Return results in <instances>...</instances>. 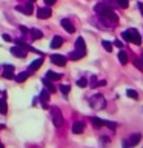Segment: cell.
Here are the masks:
<instances>
[{
  "label": "cell",
  "mask_w": 143,
  "mask_h": 148,
  "mask_svg": "<svg viewBox=\"0 0 143 148\" xmlns=\"http://www.w3.org/2000/svg\"><path fill=\"white\" fill-rule=\"evenodd\" d=\"M95 12L99 14L105 22H111V23L118 22V16L114 12V9L106 3H97L95 5Z\"/></svg>",
  "instance_id": "1"
},
{
  "label": "cell",
  "mask_w": 143,
  "mask_h": 148,
  "mask_svg": "<svg viewBox=\"0 0 143 148\" xmlns=\"http://www.w3.org/2000/svg\"><path fill=\"white\" fill-rule=\"evenodd\" d=\"M89 105L95 111H100V110H103L106 106V100H105V97L101 94H97V96H94V97H91V99H89Z\"/></svg>",
  "instance_id": "2"
},
{
  "label": "cell",
  "mask_w": 143,
  "mask_h": 148,
  "mask_svg": "<svg viewBox=\"0 0 143 148\" xmlns=\"http://www.w3.org/2000/svg\"><path fill=\"white\" fill-rule=\"evenodd\" d=\"M51 116H52V123L55 125V127H62V125L65 123L63 114L60 113V110L57 108V106H51Z\"/></svg>",
  "instance_id": "3"
},
{
  "label": "cell",
  "mask_w": 143,
  "mask_h": 148,
  "mask_svg": "<svg viewBox=\"0 0 143 148\" xmlns=\"http://www.w3.org/2000/svg\"><path fill=\"white\" fill-rule=\"evenodd\" d=\"M51 62L54 65H57V66H65L66 65V57L62 54H52L51 56Z\"/></svg>",
  "instance_id": "4"
},
{
  "label": "cell",
  "mask_w": 143,
  "mask_h": 148,
  "mask_svg": "<svg viewBox=\"0 0 143 148\" xmlns=\"http://www.w3.org/2000/svg\"><path fill=\"white\" fill-rule=\"evenodd\" d=\"M129 36H131V42L134 45H140L142 43V37H140V32H138L136 28H131V29H128Z\"/></svg>",
  "instance_id": "5"
},
{
  "label": "cell",
  "mask_w": 143,
  "mask_h": 148,
  "mask_svg": "<svg viewBox=\"0 0 143 148\" xmlns=\"http://www.w3.org/2000/svg\"><path fill=\"white\" fill-rule=\"evenodd\" d=\"M11 54L16 56V57L23 59V57H26V49L23 48V46H20V45H16V46L11 48Z\"/></svg>",
  "instance_id": "6"
},
{
  "label": "cell",
  "mask_w": 143,
  "mask_h": 148,
  "mask_svg": "<svg viewBox=\"0 0 143 148\" xmlns=\"http://www.w3.org/2000/svg\"><path fill=\"white\" fill-rule=\"evenodd\" d=\"M52 11H51V8H39V11H37V17L42 18V20H45V18H49Z\"/></svg>",
  "instance_id": "7"
},
{
  "label": "cell",
  "mask_w": 143,
  "mask_h": 148,
  "mask_svg": "<svg viewBox=\"0 0 143 148\" xmlns=\"http://www.w3.org/2000/svg\"><path fill=\"white\" fill-rule=\"evenodd\" d=\"M142 140V134L140 133H134V134H131L129 136V139H128V142H129V145L131 147H136V145H138V142Z\"/></svg>",
  "instance_id": "8"
},
{
  "label": "cell",
  "mask_w": 143,
  "mask_h": 148,
  "mask_svg": "<svg viewBox=\"0 0 143 148\" xmlns=\"http://www.w3.org/2000/svg\"><path fill=\"white\" fill-rule=\"evenodd\" d=\"M3 77L5 79H14V66L12 65H3Z\"/></svg>",
  "instance_id": "9"
},
{
  "label": "cell",
  "mask_w": 143,
  "mask_h": 148,
  "mask_svg": "<svg viewBox=\"0 0 143 148\" xmlns=\"http://www.w3.org/2000/svg\"><path fill=\"white\" fill-rule=\"evenodd\" d=\"M60 25H62L65 29H66L69 34H72L74 31H76V28H74V25L71 23V20H68V18H62V22H60Z\"/></svg>",
  "instance_id": "10"
},
{
  "label": "cell",
  "mask_w": 143,
  "mask_h": 148,
  "mask_svg": "<svg viewBox=\"0 0 143 148\" xmlns=\"http://www.w3.org/2000/svg\"><path fill=\"white\" fill-rule=\"evenodd\" d=\"M17 11H22L26 16H31L32 14V2H28L25 6H17Z\"/></svg>",
  "instance_id": "11"
},
{
  "label": "cell",
  "mask_w": 143,
  "mask_h": 148,
  "mask_svg": "<svg viewBox=\"0 0 143 148\" xmlns=\"http://www.w3.org/2000/svg\"><path fill=\"white\" fill-rule=\"evenodd\" d=\"M62 45H63V37H60V36H55L54 39L51 40V48H52V49H57Z\"/></svg>",
  "instance_id": "12"
},
{
  "label": "cell",
  "mask_w": 143,
  "mask_h": 148,
  "mask_svg": "<svg viewBox=\"0 0 143 148\" xmlns=\"http://www.w3.org/2000/svg\"><path fill=\"white\" fill-rule=\"evenodd\" d=\"M83 131H85V123L83 122H76L72 125V133L74 134H82Z\"/></svg>",
  "instance_id": "13"
},
{
  "label": "cell",
  "mask_w": 143,
  "mask_h": 148,
  "mask_svg": "<svg viewBox=\"0 0 143 148\" xmlns=\"http://www.w3.org/2000/svg\"><path fill=\"white\" fill-rule=\"evenodd\" d=\"M76 49L86 54V43H85V40H83L82 37H78V39L76 40Z\"/></svg>",
  "instance_id": "14"
},
{
  "label": "cell",
  "mask_w": 143,
  "mask_h": 148,
  "mask_svg": "<svg viewBox=\"0 0 143 148\" xmlns=\"http://www.w3.org/2000/svg\"><path fill=\"white\" fill-rule=\"evenodd\" d=\"M42 63H43V57L40 56V59H35L34 62L29 65V69H31V71H35V69H39L42 66Z\"/></svg>",
  "instance_id": "15"
},
{
  "label": "cell",
  "mask_w": 143,
  "mask_h": 148,
  "mask_svg": "<svg viewBox=\"0 0 143 148\" xmlns=\"http://www.w3.org/2000/svg\"><path fill=\"white\" fill-rule=\"evenodd\" d=\"M71 60H78V59H82V57H85V53H82V51H72V53H69V56H68Z\"/></svg>",
  "instance_id": "16"
},
{
  "label": "cell",
  "mask_w": 143,
  "mask_h": 148,
  "mask_svg": "<svg viewBox=\"0 0 143 148\" xmlns=\"http://www.w3.org/2000/svg\"><path fill=\"white\" fill-rule=\"evenodd\" d=\"M46 79H49V80H60L62 79V74H59V73H54V71H49L46 73Z\"/></svg>",
  "instance_id": "17"
},
{
  "label": "cell",
  "mask_w": 143,
  "mask_h": 148,
  "mask_svg": "<svg viewBox=\"0 0 143 148\" xmlns=\"http://www.w3.org/2000/svg\"><path fill=\"white\" fill-rule=\"evenodd\" d=\"M48 99H49V91H48V90H46V91H42V92H40V102L43 103L45 108H48V105H46Z\"/></svg>",
  "instance_id": "18"
},
{
  "label": "cell",
  "mask_w": 143,
  "mask_h": 148,
  "mask_svg": "<svg viewBox=\"0 0 143 148\" xmlns=\"http://www.w3.org/2000/svg\"><path fill=\"white\" fill-rule=\"evenodd\" d=\"M118 62L122 63V65H126L128 63V54H126V51H118Z\"/></svg>",
  "instance_id": "19"
},
{
  "label": "cell",
  "mask_w": 143,
  "mask_h": 148,
  "mask_svg": "<svg viewBox=\"0 0 143 148\" xmlns=\"http://www.w3.org/2000/svg\"><path fill=\"white\" fill-rule=\"evenodd\" d=\"M31 32V37H32V40H39V39H42V37H43V32H42L40 29H31L29 31Z\"/></svg>",
  "instance_id": "20"
},
{
  "label": "cell",
  "mask_w": 143,
  "mask_h": 148,
  "mask_svg": "<svg viewBox=\"0 0 143 148\" xmlns=\"http://www.w3.org/2000/svg\"><path fill=\"white\" fill-rule=\"evenodd\" d=\"M43 85L46 86V90L49 92H55V86L52 85V80H49V79H43Z\"/></svg>",
  "instance_id": "21"
},
{
  "label": "cell",
  "mask_w": 143,
  "mask_h": 148,
  "mask_svg": "<svg viewBox=\"0 0 143 148\" xmlns=\"http://www.w3.org/2000/svg\"><path fill=\"white\" fill-rule=\"evenodd\" d=\"M28 77H29V73L23 71V73H20V74H17V76H16V80H17L18 83H22V82H25Z\"/></svg>",
  "instance_id": "22"
},
{
  "label": "cell",
  "mask_w": 143,
  "mask_h": 148,
  "mask_svg": "<svg viewBox=\"0 0 143 148\" xmlns=\"http://www.w3.org/2000/svg\"><path fill=\"white\" fill-rule=\"evenodd\" d=\"M132 63H134V66H136L137 69H140V71H143V59L134 57V59H132Z\"/></svg>",
  "instance_id": "23"
},
{
  "label": "cell",
  "mask_w": 143,
  "mask_h": 148,
  "mask_svg": "<svg viewBox=\"0 0 143 148\" xmlns=\"http://www.w3.org/2000/svg\"><path fill=\"white\" fill-rule=\"evenodd\" d=\"M126 94H128V97H131V99H134V100H137L138 99V92L136 91V90H126Z\"/></svg>",
  "instance_id": "24"
},
{
  "label": "cell",
  "mask_w": 143,
  "mask_h": 148,
  "mask_svg": "<svg viewBox=\"0 0 143 148\" xmlns=\"http://www.w3.org/2000/svg\"><path fill=\"white\" fill-rule=\"evenodd\" d=\"M0 113L2 114L8 113V105H6V102H5V99H0Z\"/></svg>",
  "instance_id": "25"
},
{
  "label": "cell",
  "mask_w": 143,
  "mask_h": 148,
  "mask_svg": "<svg viewBox=\"0 0 143 148\" xmlns=\"http://www.w3.org/2000/svg\"><path fill=\"white\" fill-rule=\"evenodd\" d=\"M91 122H92V125H94L95 128H100V127H103V120H101V119H99V117H92V119H91Z\"/></svg>",
  "instance_id": "26"
},
{
  "label": "cell",
  "mask_w": 143,
  "mask_h": 148,
  "mask_svg": "<svg viewBox=\"0 0 143 148\" xmlns=\"http://www.w3.org/2000/svg\"><path fill=\"white\" fill-rule=\"evenodd\" d=\"M103 127H108L111 130H115L117 128V123L115 122H111V120H103Z\"/></svg>",
  "instance_id": "27"
},
{
  "label": "cell",
  "mask_w": 143,
  "mask_h": 148,
  "mask_svg": "<svg viewBox=\"0 0 143 148\" xmlns=\"http://www.w3.org/2000/svg\"><path fill=\"white\" fill-rule=\"evenodd\" d=\"M115 2H117V6L123 8V9H126V8L129 6V2H128V0H115Z\"/></svg>",
  "instance_id": "28"
},
{
  "label": "cell",
  "mask_w": 143,
  "mask_h": 148,
  "mask_svg": "<svg viewBox=\"0 0 143 148\" xmlns=\"http://www.w3.org/2000/svg\"><path fill=\"white\" fill-rule=\"evenodd\" d=\"M101 45H103V48L108 51V53H111V51H112V43H111V42L103 40V42H101Z\"/></svg>",
  "instance_id": "29"
},
{
  "label": "cell",
  "mask_w": 143,
  "mask_h": 148,
  "mask_svg": "<svg viewBox=\"0 0 143 148\" xmlns=\"http://www.w3.org/2000/svg\"><path fill=\"white\" fill-rule=\"evenodd\" d=\"M77 85L80 86V88H85V86L88 85V80H86V79H83V77H82V79H78V80H77Z\"/></svg>",
  "instance_id": "30"
},
{
  "label": "cell",
  "mask_w": 143,
  "mask_h": 148,
  "mask_svg": "<svg viewBox=\"0 0 143 148\" xmlns=\"http://www.w3.org/2000/svg\"><path fill=\"white\" fill-rule=\"evenodd\" d=\"M69 90H71V86H69V85H62V86H60V91H62V94H65V96L69 92Z\"/></svg>",
  "instance_id": "31"
},
{
  "label": "cell",
  "mask_w": 143,
  "mask_h": 148,
  "mask_svg": "<svg viewBox=\"0 0 143 148\" xmlns=\"http://www.w3.org/2000/svg\"><path fill=\"white\" fill-rule=\"evenodd\" d=\"M122 37H123V40H125V42H128V43L131 42V36H129V32H128V31H123V32H122Z\"/></svg>",
  "instance_id": "32"
},
{
  "label": "cell",
  "mask_w": 143,
  "mask_h": 148,
  "mask_svg": "<svg viewBox=\"0 0 143 148\" xmlns=\"http://www.w3.org/2000/svg\"><path fill=\"white\" fill-rule=\"evenodd\" d=\"M114 45H115V46H117V48H120V49H122V48H123V43H122V42H120L118 39H117V40H114Z\"/></svg>",
  "instance_id": "33"
},
{
  "label": "cell",
  "mask_w": 143,
  "mask_h": 148,
  "mask_svg": "<svg viewBox=\"0 0 143 148\" xmlns=\"http://www.w3.org/2000/svg\"><path fill=\"white\" fill-rule=\"evenodd\" d=\"M55 2H57V0H45V3L48 5V6H52V5H54Z\"/></svg>",
  "instance_id": "34"
},
{
  "label": "cell",
  "mask_w": 143,
  "mask_h": 148,
  "mask_svg": "<svg viewBox=\"0 0 143 148\" xmlns=\"http://www.w3.org/2000/svg\"><path fill=\"white\" fill-rule=\"evenodd\" d=\"M3 40L5 42H11L12 39H11V36H9V34H3Z\"/></svg>",
  "instance_id": "35"
},
{
  "label": "cell",
  "mask_w": 143,
  "mask_h": 148,
  "mask_svg": "<svg viewBox=\"0 0 143 148\" xmlns=\"http://www.w3.org/2000/svg\"><path fill=\"white\" fill-rule=\"evenodd\" d=\"M103 85H106V80H100V82H97L94 88H97V86H103Z\"/></svg>",
  "instance_id": "36"
},
{
  "label": "cell",
  "mask_w": 143,
  "mask_h": 148,
  "mask_svg": "<svg viewBox=\"0 0 143 148\" xmlns=\"http://www.w3.org/2000/svg\"><path fill=\"white\" fill-rule=\"evenodd\" d=\"M123 148H131V145H129L128 140H123Z\"/></svg>",
  "instance_id": "37"
},
{
  "label": "cell",
  "mask_w": 143,
  "mask_h": 148,
  "mask_svg": "<svg viewBox=\"0 0 143 148\" xmlns=\"http://www.w3.org/2000/svg\"><path fill=\"white\" fill-rule=\"evenodd\" d=\"M20 29H22V32H28V29H26L25 26H20Z\"/></svg>",
  "instance_id": "38"
},
{
  "label": "cell",
  "mask_w": 143,
  "mask_h": 148,
  "mask_svg": "<svg viewBox=\"0 0 143 148\" xmlns=\"http://www.w3.org/2000/svg\"><path fill=\"white\" fill-rule=\"evenodd\" d=\"M138 8H140V11H142V14H143V3H138Z\"/></svg>",
  "instance_id": "39"
},
{
  "label": "cell",
  "mask_w": 143,
  "mask_h": 148,
  "mask_svg": "<svg viewBox=\"0 0 143 148\" xmlns=\"http://www.w3.org/2000/svg\"><path fill=\"white\" fill-rule=\"evenodd\" d=\"M0 148H3V145H2V143H0Z\"/></svg>",
  "instance_id": "40"
},
{
  "label": "cell",
  "mask_w": 143,
  "mask_h": 148,
  "mask_svg": "<svg viewBox=\"0 0 143 148\" xmlns=\"http://www.w3.org/2000/svg\"><path fill=\"white\" fill-rule=\"evenodd\" d=\"M29 2H35V0H29Z\"/></svg>",
  "instance_id": "41"
}]
</instances>
